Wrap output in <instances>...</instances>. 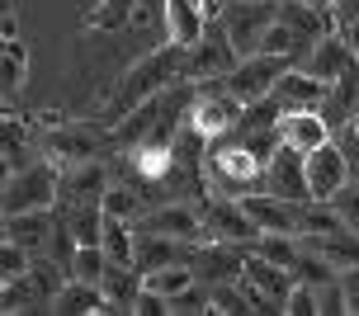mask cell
<instances>
[{"instance_id":"d590c367","label":"cell","mask_w":359,"mask_h":316,"mask_svg":"<svg viewBox=\"0 0 359 316\" xmlns=\"http://www.w3.org/2000/svg\"><path fill=\"white\" fill-rule=\"evenodd\" d=\"M341 34H345V43H350V57L359 62V19H345V24H341Z\"/></svg>"},{"instance_id":"f546056e","label":"cell","mask_w":359,"mask_h":316,"mask_svg":"<svg viewBox=\"0 0 359 316\" xmlns=\"http://www.w3.org/2000/svg\"><path fill=\"white\" fill-rule=\"evenodd\" d=\"M29 264H34V250L15 246V241H0V283L19 279V274H24Z\"/></svg>"},{"instance_id":"83f0119b","label":"cell","mask_w":359,"mask_h":316,"mask_svg":"<svg viewBox=\"0 0 359 316\" xmlns=\"http://www.w3.org/2000/svg\"><path fill=\"white\" fill-rule=\"evenodd\" d=\"M72 279H86V283H104V274H109V255H104V246H81L72 255V269H67Z\"/></svg>"},{"instance_id":"3957f363","label":"cell","mask_w":359,"mask_h":316,"mask_svg":"<svg viewBox=\"0 0 359 316\" xmlns=\"http://www.w3.org/2000/svg\"><path fill=\"white\" fill-rule=\"evenodd\" d=\"M5 212H29V208H53L62 203V165L57 160H29L19 170H5Z\"/></svg>"},{"instance_id":"ac0fdd59","label":"cell","mask_w":359,"mask_h":316,"mask_svg":"<svg viewBox=\"0 0 359 316\" xmlns=\"http://www.w3.org/2000/svg\"><path fill=\"white\" fill-rule=\"evenodd\" d=\"M208 10H203V0H170L165 5V43H175V48H194L198 38L208 34Z\"/></svg>"},{"instance_id":"277c9868","label":"cell","mask_w":359,"mask_h":316,"mask_svg":"<svg viewBox=\"0 0 359 316\" xmlns=\"http://www.w3.org/2000/svg\"><path fill=\"white\" fill-rule=\"evenodd\" d=\"M62 264L48 255H34V264L19 274V279H10V283H0V312L5 316H15V312H29V307H43V312H53V302H57V293H62Z\"/></svg>"},{"instance_id":"4fadbf2b","label":"cell","mask_w":359,"mask_h":316,"mask_svg":"<svg viewBox=\"0 0 359 316\" xmlns=\"http://www.w3.org/2000/svg\"><path fill=\"white\" fill-rule=\"evenodd\" d=\"M260 189L279 193V198H288V203H307L312 198V189H307V156L298 151V146H279L274 156H269L265 165V184Z\"/></svg>"},{"instance_id":"f1b7e54d","label":"cell","mask_w":359,"mask_h":316,"mask_svg":"<svg viewBox=\"0 0 359 316\" xmlns=\"http://www.w3.org/2000/svg\"><path fill=\"white\" fill-rule=\"evenodd\" d=\"M133 5H137V0H95L90 24H95V29H104V34H118L123 24H133Z\"/></svg>"},{"instance_id":"d6986e66","label":"cell","mask_w":359,"mask_h":316,"mask_svg":"<svg viewBox=\"0 0 359 316\" xmlns=\"http://www.w3.org/2000/svg\"><path fill=\"white\" fill-rule=\"evenodd\" d=\"M350 62H355V57H350V43H345V34H322L303 57H298V67L312 71L317 81H326V85H331V81H336V76H341Z\"/></svg>"},{"instance_id":"30bf717a","label":"cell","mask_w":359,"mask_h":316,"mask_svg":"<svg viewBox=\"0 0 359 316\" xmlns=\"http://www.w3.org/2000/svg\"><path fill=\"white\" fill-rule=\"evenodd\" d=\"M288 67H298V62L293 57H274V53H251V57H241L236 71L227 76V90H232L241 104H255V99L274 95V85H279V76Z\"/></svg>"},{"instance_id":"484cf974","label":"cell","mask_w":359,"mask_h":316,"mask_svg":"<svg viewBox=\"0 0 359 316\" xmlns=\"http://www.w3.org/2000/svg\"><path fill=\"white\" fill-rule=\"evenodd\" d=\"M208 298H213V312H217V316L255 312V307H251V293L241 288V279H232V283H208Z\"/></svg>"},{"instance_id":"7c38bea8","label":"cell","mask_w":359,"mask_h":316,"mask_svg":"<svg viewBox=\"0 0 359 316\" xmlns=\"http://www.w3.org/2000/svg\"><path fill=\"white\" fill-rule=\"evenodd\" d=\"M251 250L255 246H236V241H194L189 264H194L198 283H232V279L246 274Z\"/></svg>"},{"instance_id":"ba28073f","label":"cell","mask_w":359,"mask_h":316,"mask_svg":"<svg viewBox=\"0 0 359 316\" xmlns=\"http://www.w3.org/2000/svg\"><path fill=\"white\" fill-rule=\"evenodd\" d=\"M104 142H109V123H53L43 132V151H48V160H57L67 170V165L95 160Z\"/></svg>"},{"instance_id":"8d00e7d4","label":"cell","mask_w":359,"mask_h":316,"mask_svg":"<svg viewBox=\"0 0 359 316\" xmlns=\"http://www.w3.org/2000/svg\"><path fill=\"white\" fill-rule=\"evenodd\" d=\"M5 38H19V15H15V0H5Z\"/></svg>"},{"instance_id":"d4e9b609","label":"cell","mask_w":359,"mask_h":316,"mask_svg":"<svg viewBox=\"0 0 359 316\" xmlns=\"http://www.w3.org/2000/svg\"><path fill=\"white\" fill-rule=\"evenodd\" d=\"M34 160V132L24 118H5V170H19V165H29Z\"/></svg>"},{"instance_id":"9a60e30c","label":"cell","mask_w":359,"mask_h":316,"mask_svg":"<svg viewBox=\"0 0 359 316\" xmlns=\"http://www.w3.org/2000/svg\"><path fill=\"white\" fill-rule=\"evenodd\" d=\"M241 208L251 212V222L260 231H288V236H303V227H298V203H288V198H279V193H241Z\"/></svg>"},{"instance_id":"4dcf8cb0","label":"cell","mask_w":359,"mask_h":316,"mask_svg":"<svg viewBox=\"0 0 359 316\" xmlns=\"http://www.w3.org/2000/svg\"><path fill=\"white\" fill-rule=\"evenodd\" d=\"M170 312H180V316L213 312V298H208V288H198V283H189L184 293H175V298H170Z\"/></svg>"},{"instance_id":"2e32d148","label":"cell","mask_w":359,"mask_h":316,"mask_svg":"<svg viewBox=\"0 0 359 316\" xmlns=\"http://www.w3.org/2000/svg\"><path fill=\"white\" fill-rule=\"evenodd\" d=\"M279 132H284L288 146H298L303 156H312L317 146L331 142V118H326L322 109H288L284 123H279Z\"/></svg>"},{"instance_id":"5bb4252c","label":"cell","mask_w":359,"mask_h":316,"mask_svg":"<svg viewBox=\"0 0 359 316\" xmlns=\"http://www.w3.org/2000/svg\"><path fill=\"white\" fill-rule=\"evenodd\" d=\"M350 184V156H345L336 142H326V146H317L312 156H307V189H312V198H336V193Z\"/></svg>"},{"instance_id":"603a6c76","label":"cell","mask_w":359,"mask_h":316,"mask_svg":"<svg viewBox=\"0 0 359 316\" xmlns=\"http://www.w3.org/2000/svg\"><path fill=\"white\" fill-rule=\"evenodd\" d=\"M24 81H29V48L19 38H5V48H0V90H5V99H15L24 90Z\"/></svg>"},{"instance_id":"8992f818","label":"cell","mask_w":359,"mask_h":316,"mask_svg":"<svg viewBox=\"0 0 359 316\" xmlns=\"http://www.w3.org/2000/svg\"><path fill=\"white\" fill-rule=\"evenodd\" d=\"M241 288L251 293V307H255V312H284V307H288V293L298 288V274L251 250L246 274H241Z\"/></svg>"},{"instance_id":"4316f807","label":"cell","mask_w":359,"mask_h":316,"mask_svg":"<svg viewBox=\"0 0 359 316\" xmlns=\"http://www.w3.org/2000/svg\"><path fill=\"white\" fill-rule=\"evenodd\" d=\"M104 212H109V217H128V222H137V217L147 212V198L133 189V184H109V189H104Z\"/></svg>"},{"instance_id":"5b68a950","label":"cell","mask_w":359,"mask_h":316,"mask_svg":"<svg viewBox=\"0 0 359 316\" xmlns=\"http://www.w3.org/2000/svg\"><path fill=\"white\" fill-rule=\"evenodd\" d=\"M198 212H203V231L208 241H236V246H255L260 241V227L251 222V212L241 208V198H222V193H203L198 198Z\"/></svg>"},{"instance_id":"44dd1931","label":"cell","mask_w":359,"mask_h":316,"mask_svg":"<svg viewBox=\"0 0 359 316\" xmlns=\"http://www.w3.org/2000/svg\"><path fill=\"white\" fill-rule=\"evenodd\" d=\"M274 95L284 99V109H322L326 99H331V85H326V81H317V76H312V71H303V67H288L284 76H279Z\"/></svg>"},{"instance_id":"e0dca14e","label":"cell","mask_w":359,"mask_h":316,"mask_svg":"<svg viewBox=\"0 0 359 316\" xmlns=\"http://www.w3.org/2000/svg\"><path fill=\"white\" fill-rule=\"evenodd\" d=\"M53 212L48 208H29V212H5V231H0V241H15V246L34 250L43 255L48 241H53Z\"/></svg>"},{"instance_id":"ffe728a7","label":"cell","mask_w":359,"mask_h":316,"mask_svg":"<svg viewBox=\"0 0 359 316\" xmlns=\"http://www.w3.org/2000/svg\"><path fill=\"white\" fill-rule=\"evenodd\" d=\"M109 189V175L100 160H81V165H67L62 170V203L76 208V203H100Z\"/></svg>"},{"instance_id":"9c48e42d","label":"cell","mask_w":359,"mask_h":316,"mask_svg":"<svg viewBox=\"0 0 359 316\" xmlns=\"http://www.w3.org/2000/svg\"><path fill=\"white\" fill-rule=\"evenodd\" d=\"M236 62H241V53L232 48V38H227V29L217 24L213 34H203L184 53V81H194V85H203V81H227L236 71Z\"/></svg>"},{"instance_id":"7a4b0ae2","label":"cell","mask_w":359,"mask_h":316,"mask_svg":"<svg viewBox=\"0 0 359 316\" xmlns=\"http://www.w3.org/2000/svg\"><path fill=\"white\" fill-rule=\"evenodd\" d=\"M203 179H208L213 193L241 198V193H251L255 184H265V160L255 156L246 142H222V146H213L208 160H203Z\"/></svg>"},{"instance_id":"8fae6325","label":"cell","mask_w":359,"mask_h":316,"mask_svg":"<svg viewBox=\"0 0 359 316\" xmlns=\"http://www.w3.org/2000/svg\"><path fill=\"white\" fill-rule=\"evenodd\" d=\"M241 114H246V104H241L227 85L203 90L194 104H189V128H194V137L217 142V137H227L232 128H241Z\"/></svg>"},{"instance_id":"d6a6232c","label":"cell","mask_w":359,"mask_h":316,"mask_svg":"<svg viewBox=\"0 0 359 316\" xmlns=\"http://www.w3.org/2000/svg\"><path fill=\"white\" fill-rule=\"evenodd\" d=\"M331 203H336V212H341V222H345V227L359 231V179H350V184H345V189L336 193Z\"/></svg>"},{"instance_id":"cb8c5ba5","label":"cell","mask_w":359,"mask_h":316,"mask_svg":"<svg viewBox=\"0 0 359 316\" xmlns=\"http://www.w3.org/2000/svg\"><path fill=\"white\" fill-rule=\"evenodd\" d=\"M170 165H175V146L170 142H142V146H133V170L142 179H165Z\"/></svg>"},{"instance_id":"e575fe53","label":"cell","mask_w":359,"mask_h":316,"mask_svg":"<svg viewBox=\"0 0 359 316\" xmlns=\"http://www.w3.org/2000/svg\"><path fill=\"white\" fill-rule=\"evenodd\" d=\"M341 288H345V312L359 316V264L341 269Z\"/></svg>"},{"instance_id":"1f68e13d","label":"cell","mask_w":359,"mask_h":316,"mask_svg":"<svg viewBox=\"0 0 359 316\" xmlns=\"http://www.w3.org/2000/svg\"><path fill=\"white\" fill-rule=\"evenodd\" d=\"M284 312H288V316H317V312H322V302H317V288L298 279V288L288 293V307H284Z\"/></svg>"},{"instance_id":"6da1fadb","label":"cell","mask_w":359,"mask_h":316,"mask_svg":"<svg viewBox=\"0 0 359 316\" xmlns=\"http://www.w3.org/2000/svg\"><path fill=\"white\" fill-rule=\"evenodd\" d=\"M184 53H189V48H175V43H165V48H151L147 57L128 62V67L118 71L114 90L104 95V123L114 128L118 118H128L133 109H142L151 95H161L165 85L184 81Z\"/></svg>"},{"instance_id":"7402d4cb","label":"cell","mask_w":359,"mask_h":316,"mask_svg":"<svg viewBox=\"0 0 359 316\" xmlns=\"http://www.w3.org/2000/svg\"><path fill=\"white\" fill-rule=\"evenodd\" d=\"M53 312L62 316H109V298H104V288L100 283H86V279H67L62 283V293H57L53 302Z\"/></svg>"},{"instance_id":"836d02e7","label":"cell","mask_w":359,"mask_h":316,"mask_svg":"<svg viewBox=\"0 0 359 316\" xmlns=\"http://www.w3.org/2000/svg\"><path fill=\"white\" fill-rule=\"evenodd\" d=\"M165 5H170V0H137V5H133V24L147 29V34H151L156 24L165 29Z\"/></svg>"},{"instance_id":"52a82bcc","label":"cell","mask_w":359,"mask_h":316,"mask_svg":"<svg viewBox=\"0 0 359 316\" xmlns=\"http://www.w3.org/2000/svg\"><path fill=\"white\" fill-rule=\"evenodd\" d=\"M274 19H279V0H232L222 10V29H227L236 53L251 57V53H260V43H265Z\"/></svg>"}]
</instances>
